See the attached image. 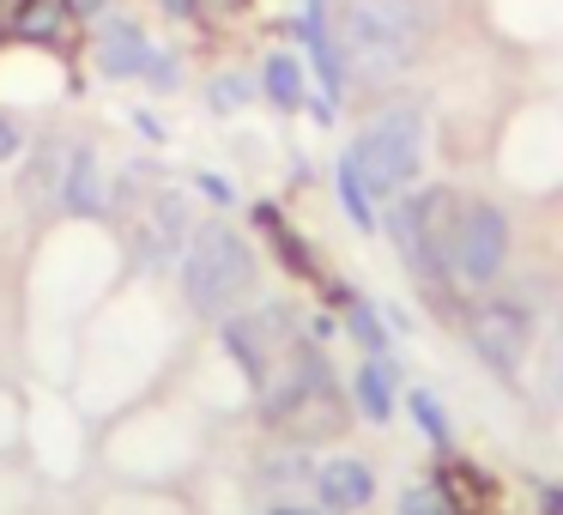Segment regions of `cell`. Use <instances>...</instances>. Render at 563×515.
Segmentation results:
<instances>
[{
    "instance_id": "obj_21",
    "label": "cell",
    "mask_w": 563,
    "mask_h": 515,
    "mask_svg": "<svg viewBox=\"0 0 563 515\" xmlns=\"http://www.w3.org/2000/svg\"><path fill=\"white\" fill-rule=\"evenodd\" d=\"M19 152H25V128H19L13 116H0V164H13Z\"/></svg>"
},
{
    "instance_id": "obj_17",
    "label": "cell",
    "mask_w": 563,
    "mask_h": 515,
    "mask_svg": "<svg viewBox=\"0 0 563 515\" xmlns=\"http://www.w3.org/2000/svg\"><path fill=\"white\" fill-rule=\"evenodd\" d=\"M345 321H352L357 346H364L369 358H388V328L376 321V309H369V304H357V297H345Z\"/></svg>"
},
{
    "instance_id": "obj_8",
    "label": "cell",
    "mask_w": 563,
    "mask_h": 515,
    "mask_svg": "<svg viewBox=\"0 0 563 515\" xmlns=\"http://www.w3.org/2000/svg\"><path fill=\"white\" fill-rule=\"evenodd\" d=\"M62 212H67V219H98V212H110V188H103V158H98V146H67Z\"/></svg>"
},
{
    "instance_id": "obj_13",
    "label": "cell",
    "mask_w": 563,
    "mask_h": 515,
    "mask_svg": "<svg viewBox=\"0 0 563 515\" xmlns=\"http://www.w3.org/2000/svg\"><path fill=\"white\" fill-rule=\"evenodd\" d=\"M62 25H67L62 0H25L19 13H7V31L25 37V43H55V37H62Z\"/></svg>"
},
{
    "instance_id": "obj_25",
    "label": "cell",
    "mask_w": 563,
    "mask_h": 515,
    "mask_svg": "<svg viewBox=\"0 0 563 515\" xmlns=\"http://www.w3.org/2000/svg\"><path fill=\"white\" fill-rule=\"evenodd\" d=\"M200 195H207V200H231V188H224L219 176H200Z\"/></svg>"
},
{
    "instance_id": "obj_6",
    "label": "cell",
    "mask_w": 563,
    "mask_h": 515,
    "mask_svg": "<svg viewBox=\"0 0 563 515\" xmlns=\"http://www.w3.org/2000/svg\"><path fill=\"white\" fill-rule=\"evenodd\" d=\"M527 340H533V316L521 309V297H478L466 309V346L478 352V364L497 370L503 382L521 376Z\"/></svg>"
},
{
    "instance_id": "obj_24",
    "label": "cell",
    "mask_w": 563,
    "mask_h": 515,
    "mask_svg": "<svg viewBox=\"0 0 563 515\" xmlns=\"http://www.w3.org/2000/svg\"><path fill=\"white\" fill-rule=\"evenodd\" d=\"M551 388L563 394V328H558V352H551Z\"/></svg>"
},
{
    "instance_id": "obj_20",
    "label": "cell",
    "mask_w": 563,
    "mask_h": 515,
    "mask_svg": "<svg viewBox=\"0 0 563 515\" xmlns=\"http://www.w3.org/2000/svg\"><path fill=\"white\" fill-rule=\"evenodd\" d=\"M400 515H449V503H442L437 485H412V491L400 497Z\"/></svg>"
},
{
    "instance_id": "obj_22",
    "label": "cell",
    "mask_w": 563,
    "mask_h": 515,
    "mask_svg": "<svg viewBox=\"0 0 563 515\" xmlns=\"http://www.w3.org/2000/svg\"><path fill=\"white\" fill-rule=\"evenodd\" d=\"M195 13L200 19H236L243 13V0H195Z\"/></svg>"
},
{
    "instance_id": "obj_7",
    "label": "cell",
    "mask_w": 563,
    "mask_h": 515,
    "mask_svg": "<svg viewBox=\"0 0 563 515\" xmlns=\"http://www.w3.org/2000/svg\"><path fill=\"white\" fill-rule=\"evenodd\" d=\"M188 237H195V207H188L176 188H158V195L140 207V224H134V261L146 273H170L183 261Z\"/></svg>"
},
{
    "instance_id": "obj_27",
    "label": "cell",
    "mask_w": 563,
    "mask_h": 515,
    "mask_svg": "<svg viewBox=\"0 0 563 515\" xmlns=\"http://www.w3.org/2000/svg\"><path fill=\"white\" fill-rule=\"evenodd\" d=\"M267 515H328V509H291V503H285V509H267Z\"/></svg>"
},
{
    "instance_id": "obj_12",
    "label": "cell",
    "mask_w": 563,
    "mask_h": 515,
    "mask_svg": "<svg viewBox=\"0 0 563 515\" xmlns=\"http://www.w3.org/2000/svg\"><path fill=\"white\" fill-rule=\"evenodd\" d=\"M352 394H357V413L376 418V425H388L394 418V370H388V358H369V364L357 370Z\"/></svg>"
},
{
    "instance_id": "obj_9",
    "label": "cell",
    "mask_w": 563,
    "mask_h": 515,
    "mask_svg": "<svg viewBox=\"0 0 563 515\" xmlns=\"http://www.w3.org/2000/svg\"><path fill=\"white\" fill-rule=\"evenodd\" d=\"M146 62H152V37L134 25V19H122V13H110L98 25V74L103 79H140L146 74Z\"/></svg>"
},
{
    "instance_id": "obj_5",
    "label": "cell",
    "mask_w": 563,
    "mask_h": 515,
    "mask_svg": "<svg viewBox=\"0 0 563 515\" xmlns=\"http://www.w3.org/2000/svg\"><path fill=\"white\" fill-rule=\"evenodd\" d=\"M503 261H509V219H503V207L461 200V212H454V243H449L454 285L478 292V285H490L503 273Z\"/></svg>"
},
{
    "instance_id": "obj_23",
    "label": "cell",
    "mask_w": 563,
    "mask_h": 515,
    "mask_svg": "<svg viewBox=\"0 0 563 515\" xmlns=\"http://www.w3.org/2000/svg\"><path fill=\"white\" fill-rule=\"evenodd\" d=\"M67 7V19H103L110 13V0H62Z\"/></svg>"
},
{
    "instance_id": "obj_26",
    "label": "cell",
    "mask_w": 563,
    "mask_h": 515,
    "mask_svg": "<svg viewBox=\"0 0 563 515\" xmlns=\"http://www.w3.org/2000/svg\"><path fill=\"white\" fill-rule=\"evenodd\" d=\"M164 13H176V19H195V0H158Z\"/></svg>"
},
{
    "instance_id": "obj_19",
    "label": "cell",
    "mask_w": 563,
    "mask_h": 515,
    "mask_svg": "<svg viewBox=\"0 0 563 515\" xmlns=\"http://www.w3.org/2000/svg\"><path fill=\"white\" fill-rule=\"evenodd\" d=\"M146 86H158V91H176V79H183V67H176V55L170 50H152V62H146Z\"/></svg>"
},
{
    "instance_id": "obj_15",
    "label": "cell",
    "mask_w": 563,
    "mask_h": 515,
    "mask_svg": "<svg viewBox=\"0 0 563 515\" xmlns=\"http://www.w3.org/2000/svg\"><path fill=\"white\" fill-rule=\"evenodd\" d=\"M333 183H340V207H345V219H352L357 231H376V200H369V188H364V176H357V164H352V158H340Z\"/></svg>"
},
{
    "instance_id": "obj_11",
    "label": "cell",
    "mask_w": 563,
    "mask_h": 515,
    "mask_svg": "<svg viewBox=\"0 0 563 515\" xmlns=\"http://www.w3.org/2000/svg\"><path fill=\"white\" fill-rule=\"evenodd\" d=\"M62 171H67V146L62 140H43L25 164V200L37 212H62Z\"/></svg>"
},
{
    "instance_id": "obj_18",
    "label": "cell",
    "mask_w": 563,
    "mask_h": 515,
    "mask_svg": "<svg viewBox=\"0 0 563 515\" xmlns=\"http://www.w3.org/2000/svg\"><path fill=\"white\" fill-rule=\"evenodd\" d=\"M249 98H255V79H249V74H219V79H212V86H207V103H212V110H219V116L243 110Z\"/></svg>"
},
{
    "instance_id": "obj_1",
    "label": "cell",
    "mask_w": 563,
    "mask_h": 515,
    "mask_svg": "<svg viewBox=\"0 0 563 515\" xmlns=\"http://www.w3.org/2000/svg\"><path fill=\"white\" fill-rule=\"evenodd\" d=\"M333 43L364 79H394L424 50V13L412 0H340Z\"/></svg>"
},
{
    "instance_id": "obj_3",
    "label": "cell",
    "mask_w": 563,
    "mask_h": 515,
    "mask_svg": "<svg viewBox=\"0 0 563 515\" xmlns=\"http://www.w3.org/2000/svg\"><path fill=\"white\" fill-rule=\"evenodd\" d=\"M345 158L357 164L369 200L406 195V188L418 183V171H424V116L406 110V103H400V110H382L376 122L352 140V152H345Z\"/></svg>"
},
{
    "instance_id": "obj_10",
    "label": "cell",
    "mask_w": 563,
    "mask_h": 515,
    "mask_svg": "<svg viewBox=\"0 0 563 515\" xmlns=\"http://www.w3.org/2000/svg\"><path fill=\"white\" fill-rule=\"evenodd\" d=\"M316 497L328 515H357L376 503V473L364 461H352V454H340V461L316 467Z\"/></svg>"
},
{
    "instance_id": "obj_16",
    "label": "cell",
    "mask_w": 563,
    "mask_h": 515,
    "mask_svg": "<svg viewBox=\"0 0 563 515\" xmlns=\"http://www.w3.org/2000/svg\"><path fill=\"white\" fill-rule=\"evenodd\" d=\"M406 406H412L418 430H424V437L437 442V449H449V437H454V430H449V413H442V401H437V394H430V388H412V394H406Z\"/></svg>"
},
{
    "instance_id": "obj_14",
    "label": "cell",
    "mask_w": 563,
    "mask_h": 515,
    "mask_svg": "<svg viewBox=\"0 0 563 515\" xmlns=\"http://www.w3.org/2000/svg\"><path fill=\"white\" fill-rule=\"evenodd\" d=\"M261 91H267L279 110H303V62H297V55H267Z\"/></svg>"
},
{
    "instance_id": "obj_4",
    "label": "cell",
    "mask_w": 563,
    "mask_h": 515,
    "mask_svg": "<svg viewBox=\"0 0 563 515\" xmlns=\"http://www.w3.org/2000/svg\"><path fill=\"white\" fill-rule=\"evenodd\" d=\"M454 212H461V200H454L449 188H424V195H394V207H388V237H394V249H400L406 267H412L418 280L430 285V292L454 285V273H449Z\"/></svg>"
},
{
    "instance_id": "obj_2",
    "label": "cell",
    "mask_w": 563,
    "mask_h": 515,
    "mask_svg": "<svg viewBox=\"0 0 563 515\" xmlns=\"http://www.w3.org/2000/svg\"><path fill=\"white\" fill-rule=\"evenodd\" d=\"M176 273H183V297H188L195 316H231V309L255 292L261 261L224 219H207V224H195Z\"/></svg>"
}]
</instances>
